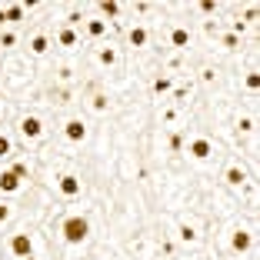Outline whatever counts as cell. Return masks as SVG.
I'll use <instances>...</instances> for the list:
<instances>
[{
    "instance_id": "6da1fadb",
    "label": "cell",
    "mask_w": 260,
    "mask_h": 260,
    "mask_svg": "<svg viewBox=\"0 0 260 260\" xmlns=\"http://www.w3.org/2000/svg\"><path fill=\"white\" fill-rule=\"evenodd\" d=\"M87 230H90V223H87L84 217H70V220L63 223V240H67V244H80V240L87 237Z\"/></svg>"
},
{
    "instance_id": "7a4b0ae2",
    "label": "cell",
    "mask_w": 260,
    "mask_h": 260,
    "mask_svg": "<svg viewBox=\"0 0 260 260\" xmlns=\"http://www.w3.org/2000/svg\"><path fill=\"white\" fill-rule=\"evenodd\" d=\"M10 250H14L20 260H23V257H30V250H34V240L27 237V234H17V237L10 240Z\"/></svg>"
},
{
    "instance_id": "3957f363",
    "label": "cell",
    "mask_w": 260,
    "mask_h": 260,
    "mask_svg": "<svg viewBox=\"0 0 260 260\" xmlns=\"http://www.w3.org/2000/svg\"><path fill=\"white\" fill-rule=\"evenodd\" d=\"M63 134H67V140H74V144H77V140H84V137H87V127H84L80 120H70Z\"/></svg>"
},
{
    "instance_id": "277c9868",
    "label": "cell",
    "mask_w": 260,
    "mask_h": 260,
    "mask_svg": "<svg viewBox=\"0 0 260 260\" xmlns=\"http://www.w3.org/2000/svg\"><path fill=\"white\" fill-rule=\"evenodd\" d=\"M60 193H67V197H77V193H80V180H77V177H60Z\"/></svg>"
},
{
    "instance_id": "5b68a950",
    "label": "cell",
    "mask_w": 260,
    "mask_h": 260,
    "mask_svg": "<svg viewBox=\"0 0 260 260\" xmlns=\"http://www.w3.org/2000/svg\"><path fill=\"white\" fill-rule=\"evenodd\" d=\"M17 187H20V177H17L14 170H7V174H0V190H7V193H14Z\"/></svg>"
},
{
    "instance_id": "8992f818",
    "label": "cell",
    "mask_w": 260,
    "mask_h": 260,
    "mask_svg": "<svg viewBox=\"0 0 260 260\" xmlns=\"http://www.w3.org/2000/svg\"><path fill=\"white\" fill-rule=\"evenodd\" d=\"M20 130H23V137H40V130H44V127H40V120H37V117H27V120H23L20 123Z\"/></svg>"
},
{
    "instance_id": "52a82bcc",
    "label": "cell",
    "mask_w": 260,
    "mask_h": 260,
    "mask_svg": "<svg viewBox=\"0 0 260 260\" xmlns=\"http://www.w3.org/2000/svg\"><path fill=\"white\" fill-rule=\"evenodd\" d=\"M190 153L197 157V160H204V157H210V144H207V140H193V144H190Z\"/></svg>"
},
{
    "instance_id": "ba28073f",
    "label": "cell",
    "mask_w": 260,
    "mask_h": 260,
    "mask_svg": "<svg viewBox=\"0 0 260 260\" xmlns=\"http://www.w3.org/2000/svg\"><path fill=\"white\" fill-rule=\"evenodd\" d=\"M230 244H234V250H247V247H250V234H247V230H237Z\"/></svg>"
},
{
    "instance_id": "9c48e42d",
    "label": "cell",
    "mask_w": 260,
    "mask_h": 260,
    "mask_svg": "<svg viewBox=\"0 0 260 260\" xmlns=\"http://www.w3.org/2000/svg\"><path fill=\"white\" fill-rule=\"evenodd\" d=\"M244 180H247V174H244V170H240V167H230V170H227V184L240 187V184H244Z\"/></svg>"
},
{
    "instance_id": "30bf717a",
    "label": "cell",
    "mask_w": 260,
    "mask_h": 260,
    "mask_svg": "<svg viewBox=\"0 0 260 260\" xmlns=\"http://www.w3.org/2000/svg\"><path fill=\"white\" fill-rule=\"evenodd\" d=\"M130 44H134V47L147 44V30H144V27H134V30H130Z\"/></svg>"
},
{
    "instance_id": "8fae6325",
    "label": "cell",
    "mask_w": 260,
    "mask_h": 260,
    "mask_svg": "<svg viewBox=\"0 0 260 260\" xmlns=\"http://www.w3.org/2000/svg\"><path fill=\"white\" fill-rule=\"evenodd\" d=\"M170 40H174V47H187V44H190V34H187V30H174Z\"/></svg>"
},
{
    "instance_id": "7c38bea8",
    "label": "cell",
    "mask_w": 260,
    "mask_h": 260,
    "mask_svg": "<svg viewBox=\"0 0 260 260\" xmlns=\"http://www.w3.org/2000/svg\"><path fill=\"white\" fill-rule=\"evenodd\" d=\"M104 30H107V23H104V20H90V23H87V34H90V37H100Z\"/></svg>"
},
{
    "instance_id": "4fadbf2b",
    "label": "cell",
    "mask_w": 260,
    "mask_h": 260,
    "mask_svg": "<svg viewBox=\"0 0 260 260\" xmlns=\"http://www.w3.org/2000/svg\"><path fill=\"white\" fill-rule=\"evenodd\" d=\"M30 50H34V54H47V37H34Z\"/></svg>"
},
{
    "instance_id": "5bb4252c",
    "label": "cell",
    "mask_w": 260,
    "mask_h": 260,
    "mask_svg": "<svg viewBox=\"0 0 260 260\" xmlns=\"http://www.w3.org/2000/svg\"><path fill=\"white\" fill-rule=\"evenodd\" d=\"M60 44H63V47H74V44H77V34L70 30V27H67V30H60Z\"/></svg>"
},
{
    "instance_id": "9a60e30c",
    "label": "cell",
    "mask_w": 260,
    "mask_h": 260,
    "mask_svg": "<svg viewBox=\"0 0 260 260\" xmlns=\"http://www.w3.org/2000/svg\"><path fill=\"white\" fill-rule=\"evenodd\" d=\"M20 17H23V7H10L7 10V20H20Z\"/></svg>"
},
{
    "instance_id": "2e32d148",
    "label": "cell",
    "mask_w": 260,
    "mask_h": 260,
    "mask_svg": "<svg viewBox=\"0 0 260 260\" xmlns=\"http://www.w3.org/2000/svg\"><path fill=\"white\" fill-rule=\"evenodd\" d=\"M7 153H10V140L0 134V157H7Z\"/></svg>"
},
{
    "instance_id": "e0dca14e",
    "label": "cell",
    "mask_w": 260,
    "mask_h": 260,
    "mask_svg": "<svg viewBox=\"0 0 260 260\" xmlns=\"http://www.w3.org/2000/svg\"><path fill=\"white\" fill-rule=\"evenodd\" d=\"M100 60H104V63H114L117 54H114V50H104V54H100Z\"/></svg>"
},
{
    "instance_id": "ac0fdd59",
    "label": "cell",
    "mask_w": 260,
    "mask_h": 260,
    "mask_svg": "<svg viewBox=\"0 0 260 260\" xmlns=\"http://www.w3.org/2000/svg\"><path fill=\"white\" fill-rule=\"evenodd\" d=\"M247 87H250V90H257V87H260V77L250 74V77H247Z\"/></svg>"
},
{
    "instance_id": "d6986e66",
    "label": "cell",
    "mask_w": 260,
    "mask_h": 260,
    "mask_svg": "<svg viewBox=\"0 0 260 260\" xmlns=\"http://www.w3.org/2000/svg\"><path fill=\"white\" fill-rule=\"evenodd\" d=\"M153 90H157V93H164V90H170V80H157V84H153Z\"/></svg>"
},
{
    "instance_id": "ffe728a7",
    "label": "cell",
    "mask_w": 260,
    "mask_h": 260,
    "mask_svg": "<svg viewBox=\"0 0 260 260\" xmlns=\"http://www.w3.org/2000/svg\"><path fill=\"white\" fill-rule=\"evenodd\" d=\"M180 237H184V240H197V234H193V227H184V230H180Z\"/></svg>"
},
{
    "instance_id": "44dd1931",
    "label": "cell",
    "mask_w": 260,
    "mask_h": 260,
    "mask_svg": "<svg viewBox=\"0 0 260 260\" xmlns=\"http://www.w3.org/2000/svg\"><path fill=\"white\" fill-rule=\"evenodd\" d=\"M14 174L23 180V177H27V164H14Z\"/></svg>"
},
{
    "instance_id": "7402d4cb",
    "label": "cell",
    "mask_w": 260,
    "mask_h": 260,
    "mask_svg": "<svg viewBox=\"0 0 260 260\" xmlns=\"http://www.w3.org/2000/svg\"><path fill=\"white\" fill-rule=\"evenodd\" d=\"M117 10H120L117 4H104V14H107V17H117Z\"/></svg>"
},
{
    "instance_id": "603a6c76",
    "label": "cell",
    "mask_w": 260,
    "mask_h": 260,
    "mask_svg": "<svg viewBox=\"0 0 260 260\" xmlns=\"http://www.w3.org/2000/svg\"><path fill=\"white\" fill-rule=\"evenodd\" d=\"M7 217H10V207H7V204H0V220H7Z\"/></svg>"
},
{
    "instance_id": "cb8c5ba5",
    "label": "cell",
    "mask_w": 260,
    "mask_h": 260,
    "mask_svg": "<svg viewBox=\"0 0 260 260\" xmlns=\"http://www.w3.org/2000/svg\"><path fill=\"white\" fill-rule=\"evenodd\" d=\"M23 260H34V257H23Z\"/></svg>"
}]
</instances>
